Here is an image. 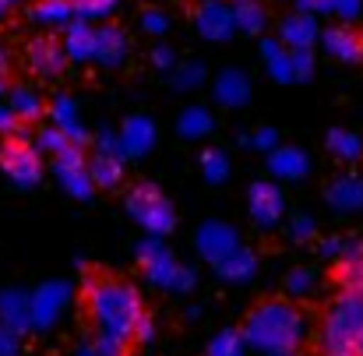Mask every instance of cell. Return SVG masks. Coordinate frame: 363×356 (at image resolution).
I'll return each mask as SVG.
<instances>
[{
    "label": "cell",
    "instance_id": "obj_1",
    "mask_svg": "<svg viewBox=\"0 0 363 356\" xmlns=\"http://www.w3.org/2000/svg\"><path fill=\"white\" fill-rule=\"evenodd\" d=\"M82 300H85V318L92 321V332L106 335L113 343H123V346L134 343V328L148 314L141 293L130 282L110 279V275L85 279Z\"/></svg>",
    "mask_w": 363,
    "mask_h": 356
},
{
    "label": "cell",
    "instance_id": "obj_2",
    "mask_svg": "<svg viewBox=\"0 0 363 356\" xmlns=\"http://www.w3.org/2000/svg\"><path fill=\"white\" fill-rule=\"evenodd\" d=\"M247 350H257L264 356H279V353H296L303 350L311 325L303 318V311H296L289 300H264L257 304L240 328Z\"/></svg>",
    "mask_w": 363,
    "mask_h": 356
},
{
    "label": "cell",
    "instance_id": "obj_3",
    "mask_svg": "<svg viewBox=\"0 0 363 356\" xmlns=\"http://www.w3.org/2000/svg\"><path fill=\"white\" fill-rule=\"evenodd\" d=\"M363 339V293H339L321 318V356H357Z\"/></svg>",
    "mask_w": 363,
    "mask_h": 356
},
{
    "label": "cell",
    "instance_id": "obj_4",
    "mask_svg": "<svg viewBox=\"0 0 363 356\" xmlns=\"http://www.w3.org/2000/svg\"><path fill=\"white\" fill-rule=\"evenodd\" d=\"M134 257H138L145 279H148L155 289H162V293H191L194 282H198L194 268L184 265V261L166 247L162 237H145L134 247Z\"/></svg>",
    "mask_w": 363,
    "mask_h": 356
},
{
    "label": "cell",
    "instance_id": "obj_5",
    "mask_svg": "<svg viewBox=\"0 0 363 356\" xmlns=\"http://www.w3.org/2000/svg\"><path fill=\"white\" fill-rule=\"evenodd\" d=\"M123 208H127V216H130L148 237H169V233L177 230L173 201H169L155 184H138V187H130Z\"/></svg>",
    "mask_w": 363,
    "mask_h": 356
},
{
    "label": "cell",
    "instance_id": "obj_6",
    "mask_svg": "<svg viewBox=\"0 0 363 356\" xmlns=\"http://www.w3.org/2000/svg\"><path fill=\"white\" fill-rule=\"evenodd\" d=\"M0 169H4V177H7L18 191H32V187H39V184H43V173H46V166H43V152H39L35 141L25 138V134H11V138H4Z\"/></svg>",
    "mask_w": 363,
    "mask_h": 356
},
{
    "label": "cell",
    "instance_id": "obj_7",
    "mask_svg": "<svg viewBox=\"0 0 363 356\" xmlns=\"http://www.w3.org/2000/svg\"><path fill=\"white\" fill-rule=\"evenodd\" d=\"M53 177L57 184L74 198V201H89L96 184H92V173H89V159L82 152V145H67L64 152L53 155Z\"/></svg>",
    "mask_w": 363,
    "mask_h": 356
},
{
    "label": "cell",
    "instance_id": "obj_8",
    "mask_svg": "<svg viewBox=\"0 0 363 356\" xmlns=\"http://www.w3.org/2000/svg\"><path fill=\"white\" fill-rule=\"evenodd\" d=\"M89 173H92V184L103 187V191H113L123 180V152H121V138L113 130H99L96 134Z\"/></svg>",
    "mask_w": 363,
    "mask_h": 356
},
{
    "label": "cell",
    "instance_id": "obj_9",
    "mask_svg": "<svg viewBox=\"0 0 363 356\" xmlns=\"http://www.w3.org/2000/svg\"><path fill=\"white\" fill-rule=\"evenodd\" d=\"M71 304V282L50 279L32 289V332H50Z\"/></svg>",
    "mask_w": 363,
    "mask_h": 356
},
{
    "label": "cell",
    "instance_id": "obj_10",
    "mask_svg": "<svg viewBox=\"0 0 363 356\" xmlns=\"http://www.w3.org/2000/svg\"><path fill=\"white\" fill-rule=\"evenodd\" d=\"M247 212L257 230H275L286 216V194L275 180H254L247 191Z\"/></svg>",
    "mask_w": 363,
    "mask_h": 356
},
{
    "label": "cell",
    "instance_id": "obj_11",
    "mask_svg": "<svg viewBox=\"0 0 363 356\" xmlns=\"http://www.w3.org/2000/svg\"><path fill=\"white\" fill-rule=\"evenodd\" d=\"M194 247H198V254L208 261V265H219L223 257H230L233 250H240V233H237V226H230V223H219V219H208V223H201L198 226V233H194Z\"/></svg>",
    "mask_w": 363,
    "mask_h": 356
},
{
    "label": "cell",
    "instance_id": "obj_12",
    "mask_svg": "<svg viewBox=\"0 0 363 356\" xmlns=\"http://www.w3.org/2000/svg\"><path fill=\"white\" fill-rule=\"evenodd\" d=\"M325 205L335 216H363V173L350 169L332 177L325 187Z\"/></svg>",
    "mask_w": 363,
    "mask_h": 356
},
{
    "label": "cell",
    "instance_id": "obj_13",
    "mask_svg": "<svg viewBox=\"0 0 363 356\" xmlns=\"http://www.w3.org/2000/svg\"><path fill=\"white\" fill-rule=\"evenodd\" d=\"M264 64L275 82H303L311 74V53L286 50L282 43H264Z\"/></svg>",
    "mask_w": 363,
    "mask_h": 356
},
{
    "label": "cell",
    "instance_id": "obj_14",
    "mask_svg": "<svg viewBox=\"0 0 363 356\" xmlns=\"http://www.w3.org/2000/svg\"><path fill=\"white\" fill-rule=\"evenodd\" d=\"M25 64H28V71L39 74V78H60V74H64V64H67L64 43H57L53 35L32 39L28 50H25Z\"/></svg>",
    "mask_w": 363,
    "mask_h": 356
},
{
    "label": "cell",
    "instance_id": "obj_15",
    "mask_svg": "<svg viewBox=\"0 0 363 356\" xmlns=\"http://www.w3.org/2000/svg\"><path fill=\"white\" fill-rule=\"evenodd\" d=\"M0 325L7 332H14L18 339L25 332H32V293L21 286H7L0 289Z\"/></svg>",
    "mask_w": 363,
    "mask_h": 356
},
{
    "label": "cell",
    "instance_id": "obj_16",
    "mask_svg": "<svg viewBox=\"0 0 363 356\" xmlns=\"http://www.w3.org/2000/svg\"><path fill=\"white\" fill-rule=\"evenodd\" d=\"M121 152L123 159H145L155 141H159V130H155V120L152 117H130L127 123L121 127Z\"/></svg>",
    "mask_w": 363,
    "mask_h": 356
},
{
    "label": "cell",
    "instance_id": "obj_17",
    "mask_svg": "<svg viewBox=\"0 0 363 356\" xmlns=\"http://www.w3.org/2000/svg\"><path fill=\"white\" fill-rule=\"evenodd\" d=\"M268 173L275 180L296 184V180H303L311 173V155L303 148H296V145H279L275 152H268Z\"/></svg>",
    "mask_w": 363,
    "mask_h": 356
},
{
    "label": "cell",
    "instance_id": "obj_18",
    "mask_svg": "<svg viewBox=\"0 0 363 356\" xmlns=\"http://www.w3.org/2000/svg\"><path fill=\"white\" fill-rule=\"evenodd\" d=\"M50 123L71 141V145H85L89 141V130L82 123V113H78V103L71 96H57L50 103Z\"/></svg>",
    "mask_w": 363,
    "mask_h": 356
},
{
    "label": "cell",
    "instance_id": "obj_19",
    "mask_svg": "<svg viewBox=\"0 0 363 356\" xmlns=\"http://www.w3.org/2000/svg\"><path fill=\"white\" fill-rule=\"evenodd\" d=\"M194 21H198L201 35H205V39H216V43H219V39H230V32L237 28L233 7H226V4H205V7H198Z\"/></svg>",
    "mask_w": 363,
    "mask_h": 356
},
{
    "label": "cell",
    "instance_id": "obj_20",
    "mask_svg": "<svg viewBox=\"0 0 363 356\" xmlns=\"http://www.w3.org/2000/svg\"><path fill=\"white\" fill-rule=\"evenodd\" d=\"M325 148H328V155L339 159L342 166H357V162H363V134L350 130V127H335V130H328Z\"/></svg>",
    "mask_w": 363,
    "mask_h": 356
},
{
    "label": "cell",
    "instance_id": "obj_21",
    "mask_svg": "<svg viewBox=\"0 0 363 356\" xmlns=\"http://www.w3.org/2000/svg\"><path fill=\"white\" fill-rule=\"evenodd\" d=\"M212 268H216V275H219L223 282L240 286V282H250V279H254V272H257V254H254L250 247H240V250H233L230 257H223V261L212 265Z\"/></svg>",
    "mask_w": 363,
    "mask_h": 356
},
{
    "label": "cell",
    "instance_id": "obj_22",
    "mask_svg": "<svg viewBox=\"0 0 363 356\" xmlns=\"http://www.w3.org/2000/svg\"><path fill=\"white\" fill-rule=\"evenodd\" d=\"M64 53L67 60H96V28H89V21H71L64 32Z\"/></svg>",
    "mask_w": 363,
    "mask_h": 356
},
{
    "label": "cell",
    "instance_id": "obj_23",
    "mask_svg": "<svg viewBox=\"0 0 363 356\" xmlns=\"http://www.w3.org/2000/svg\"><path fill=\"white\" fill-rule=\"evenodd\" d=\"M321 46L332 60H342V64H360V32H350V28H328L321 35Z\"/></svg>",
    "mask_w": 363,
    "mask_h": 356
},
{
    "label": "cell",
    "instance_id": "obj_24",
    "mask_svg": "<svg viewBox=\"0 0 363 356\" xmlns=\"http://www.w3.org/2000/svg\"><path fill=\"white\" fill-rule=\"evenodd\" d=\"M247 99H250V82L243 78L240 71H223L219 78H216V103L219 106H230V110H240L247 106Z\"/></svg>",
    "mask_w": 363,
    "mask_h": 356
},
{
    "label": "cell",
    "instance_id": "obj_25",
    "mask_svg": "<svg viewBox=\"0 0 363 356\" xmlns=\"http://www.w3.org/2000/svg\"><path fill=\"white\" fill-rule=\"evenodd\" d=\"M28 18L43 28H67L74 21V7H71V0H39L28 11Z\"/></svg>",
    "mask_w": 363,
    "mask_h": 356
},
{
    "label": "cell",
    "instance_id": "obj_26",
    "mask_svg": "<svg viewBox=\"0 0 363 356\" xmlns=\"http://www.w3.org/2000/svg\"><path fill=\"white\" fill-rule=\"evenodd\" d=\"M127 35H123L121 28H99L96 32V60L103 64V67H117L123 57H127Z\"/></svg>",
    "mask_w": 363,
    "mask_h": 356
},
{
    "label": "cell",
    "instance_id": "obj_27",
    "mask_svg": "<svg viewBox=\"0 0 363 356\" xmlns=\"http://www.w3.org/2000/svg\"><path fill=\"white\" fill-rule=\"evenodd\" d=\"M212 130H216V120H212V113H208L205 106H187V110L177 117V134L187 138V141H201V138H208Z\"/></svg>",
    "mask_w": 363,
    "mask_h": 356
},
{
    "label": "cell",
    "instance_id": "obj_28",
    "mask_svg": "<svg viewBox=\"0 0 363 356\" xmlns=\"http://www.w3.org/2000/svg\"><path fill=\"white\" fill-rule=\"evenodd\" d=\"M7 106L14 110V117L21 120V123L43 117V96H39L32 85H14V89L7 92Z\"/></svg>",
    "mask_w": 363,
    "mask_h": 356
},
{
    "label": "cell",
    "instance_id": "obj_29",
    "mask_svg": "<svg viewBox=\"0 0 363 356\" xmlns=\"http://www.w3.org/2000/svg\"><path fill=\"white\" fill-rule=\"evenodd\" d=\"M282 46L286 50H307L314 39H318V28H314V21L307 18V14H296V18H286L282 21Z\"/></svg>",
    "mask_w": 363,
    "mask_h": 356
},
{
    "label": "cell",
    "instance_id": "obj_30",
    "mask_svg": "<svg viewBox=\"0 0 363 356\" xmlns=\"http://www.w3.org/2000/svg\"><path fill=\"white\" fill-rule=\"evenodd\" d=\"M282 289H286V296H293V300L311 296V293L318 289V268H311V265H296L293 272H286Z\"/></svg>",
    "mask_w": 363,
    "mask_h": 356
},
{
    "label": "cell",
    "instance_id": "obj_31",
    "mask_svg": "<svg viewBox=\"0 0 363 356\" xmlns=\"http://www.w3.org/2000/svg\"><path fill=\"white\" fill-rule=\"evenodd\" d=\"M198 162H201V177H205L208 184H226V180H230V169H233V166H230V155H226L223 148H205Z\"/></svg>",
    "mask_w": 363,
    "mask_h": 356
},
{
    "label": "cell",
    "instance_id": "obj_32",
    "mask_svg": "<svg viewBox=\"0 0 363 356\" xmlns=\"http://www.w3.org/2000/svg\"><path fill=\"white\" fill-rule=\"evenodd\" d=\"M233 7V21H237V28L240 32H261L264 28V7L257 4V0H233L230 4Z\"/></svg>",
    "mask_w": 363,
    "mask_h": 356
},
{
    "label": "cell",
    "instance_id": "obj_33",
    "mask_svg": "<svg viewBox=\"0 0 363 356\" xmlns=\"http://www.w3.org/2000/svg\"><path fill=\"white\" fill-rule=\"evenodd\" d=\"M318 250H321V257H325V261H332V265H342L346 257L360 254V250H363V240H357V237H325Z\"/></svg>",
    "mask_w": 363,
    "mask_h": 356
},
{
    "label": "cell",
    "instance_id": "obj_34",
    "mask_svg": "<svg viewBox=\"0 0 363 356\" xmlns=\"http://www.w3.org/2000/svg\"><path fill=\"white\" fill-rule=\"evenodd\" d=\"M71 356H127L123 343H113L106 335H89V339H78Z\"/></svg>",
    "mask_w": 363,
    "mask_h": 356
},
{
    "label": "cell",
    "instance_id": "obj_35",
    "mask_svg": "<svg viewBox=\"0 0 363 356\" xmlns=\"http://www.w3.org/2000/svg\"><path fill=\"white\" fill-rule=\"evenodd\" d=\"M335 282L342 286V293H363V250L335 265Z\"/></svg>",
    "mask_w": 363,
    "mask_h": 356
},
{
    "label": "cell",
    "instance_id": "obj_36",
    "mask_svg": "<svg viewBox=\"0 0 363 356\" xmlns=\"http://www.w3.org/2000/svg\"><path fill=\"white\" fill-rule=\"evenodd\" d=\"M205 356H247V343H243L240 332L223 328V332H216V335H212V343H208Z\"/></svg>",
    "mask_w": 363,
    "mask_h": 356
},
{
    "label": "cell",
    "instance_id": "obj_37",
    "mask_svg": "<svg viewBox=\"0 0 363 356\" xmlns=\"http://www.w3.org/2000/svg\"><path fill=\"white\" fill-rule=\"evenodd\" d=\"M300 11H318V14H342L353 18L360 11V0H300Z\"/></svg>",
    "mask_w": 363,
    "mask_h": 356
},
{
    "label": "cell",
    "instance_id": "obj_38",
    "mask_svg": "<svg viewBox=\"0 0 363 356\" xmlns=\"http://www.w3.org/2000/svg\"><path fill=\"white\" fill-rule=\"evenodd\" d=\"M74 18L82 21H96V18H110L117 11V0H71Z\"/></svg>",
    "mask_w": 363,
    "mask_h": 356
},
{
    "label": "cell",
    "instance_id": "obj_39",
    "mask_svg": "<svg viewBox=\"0 0 363 356\" xmlns=\"http://www.w3.org/2000/svg\"><path fill=\"white\" fill-rule=\"evenodd\" d=\"M71 141L53 127V123H46V127H39V134H35V148L39 152H46V155H57V152H64Z\"/></svg>",
    "mask_w": 363,
    "mask_h": 356
},
{
    "label": "cell",
    "instance_id": "obj_40",
    "mask_svg": "<svg viewBox=\"0 0 363 356\" xmlns=\"http://www.w3.org/2000/svg\"><path fill=\"white\" fill-rule=\"evenodd\" d=\"M286 233H289V240H296V243H307V240L318 237V219L300 212V216H293V219H289Z\"/></svg>",
    "mask_w": 363,
    "mask_h": 356
},
{
    "label": "cell",
    "instance_id": "obj_41",
    "mask_svg": "<svg viewBox=\"0 0 363 356\" xmlns=\"http://www.w3.org/2000/svg\"><path fill=\"white\" fill-rule=\"evenodd\" d=\"M243 145H250L254 152H264V155H268V152L279 148V134H275L272 127H257L250 138H243Z\"/></svg>",
    "mask_w": 363,
    "mask_h": 356
},
{
    "label": "cell",
    "instance_id": "obj_42",
    "mask_svg": "<svg viewBox=\"0 0 363 356\" xmlns=\"http://www.w3.org/2000/svg\"><path fill=\"white\" fill-rule=\"evenodd\" d=\"M177 89H198L201 82H205V67L201 64H184V67H177Z\"/></svg>",
    "mask_w": 363,
    "mask_h": 356
},
{
    "label": "cell",
    "instance_id": "obj_43",
    "mask_svg": "<svg viewBox=\"0 0 363 356\" xmlns=\"http://www.w3.org/2000/svg\"><path fill=\"white\" fill-rule=\"evenodd\" d=\"M0 356H21V339L0 325Z\"/></svg>",
    "mask_w": 363,
    "mask_h": 356
},
{
    "label": "cell",
    "instance_id": "obj_44",
    "mask_svg": "<svg viewBox=\"0 0 363 356\" xmlns=\"http://www.w3.org/2000/svg\"><path fill=\"white\" fill-rule=\"evenodd\" d=\"M152 339H155V321H152V314H145V318L138 321V328H134V343L148 346Z\"/></svg>",
    "mask_w": 363,
    "mask_h": 356
},
{
    "label": "cell",
    "instance_id": "obj_45",
    "mask_svg": "<svg viewBox=\"0 0 363 356\" xmlns=\"http://www.w3.org/2000/svg\"><path fill=\"white\" fill-rule=\"evenodd\" d=\"M18 127H21V120L14 117V110L7 103H0V138L4 134H18Z\"/></svg>",
    "mask_w": 363,
    "mask_h": 356
},
{
    "label": "cell",
    "instance_id": "obj_46",
    "mask_svg": "<svg viewBox=\"0 0 363 356\" xmlns=\"http://www.w3.org/2000/svg\"><path fill=\"white\" fill-rule=\"evenodd\" d=\"M141 28H145V32H152V35H162V32H166V14L148 11V14L141 18Z\"/></svg>",
    "mask_w": 363,
    "mask_h": 356
},
{
    "label": "cell",
    "instance_id": "obj_47",
    "mask_svg": "<svg viewBox=\"0 0 363 356\" xmlns=\"http://www.w3.org/2000/svg\"><path fill=\"white\" fill-rule=\"evenodd\" d=\"M152 60H155V67H162V71L177 67V57H173V50H169V46H159V50L152 53Z\"/></svg>",
    "mask_w": 363,
    "mask_h": 356
},
{
    "label": "cell",
    "instance_id": "obj_48",
    "mask_svg": "<svg viewBox=\"0 0 363 356\" xmlns=\"http://www.w3.org/2000/svg\"><path fill=\"white\" fill-rule=\"evenodd\" d=\"M7 71H11V57H7V50L0 46V82L7 78Z\"/></svg>",
    "mask_w": 363,
    "mask_h": 356
},
{
    "label": "cell",
    "instance_id": "obj_49",
    "mask_svg": "<svg viewBox=\"0 0 363 356\" xmlns=\"http://www.w3.org/2000/svg\"><path fill=\"white\" fill-rule=\"evenodd\" d=\"M14 4H18V0H0V21H4V18H7V11H11V7H14Z\"/></svg>",
    "mask_w": 363,
    "mask_h": 356
},
{
    "label": "cell",
    "instance_id": "obj_50",
    "mask_svg": "<svg viewBox=\"0 0 363 356\" xmlns=\"http://www.w3.org/2000/svg\"><path fill=\"white\" fill-rule=\"evenodd\" d=\"M4 96H7V89H4V82H0V103H4Z\"/></svg>",
    "mask_w": 363,
    "mask_h": 356
},
{
    "label": "cell",
    "instance_id": "obj_51",
    "mask_svg": "<svg viewBox=\"0 0 363 356\" xmlns=\"http://www.w3.org/2000/svg\"><path fill=\"white\" fill-rule=\"evenodd\" d=\"M279 356H307V353H300V350H296V353H279Z\"/></svg>",
    "mask_w": 363,
    "mask_h": 356
},
{
    "label": "cell",
    "instance_id": "obj_52",
    "mask_svg": "<svg viewBox=\"0 0 363 356\" xmlns=\"http://www.w3.org/2000/svg\"><path fill=\"white\" fill-rule=\"evenodd\" d=\"M360 64H363V32H360Z\"/></svg>",
    "mask_w": 363,
    "mask_h": 356
},
{
    "label": "cell",
    "instance_id": "obj_53",
    "mask_svg": "<svg viewBox=\"0 0 363 356\" xmlns=\"http://www.w3.org/2000/svg\"><path fill=\"white\" fill-rule=\"evenodd\" d=\"M357 356H363V339H360V350H357Z\"/></svg>",
    "mask_w": 363,
    "mask_h": 356
},
{
    "label": "cell",
    "instance_id": "obj_54",
    "mask_svg": "<svg viewBox=\"0 0 363 356\" xmlns=\"http://www.w3.org/2000/svg\"><path fill=\"white\" fill-rule=\"evenodd\" d=\"M0 152H4V138H0Z\"/></svg>",
    "mask_w": 363,
    "mask_h": 356
}]
</instances>
